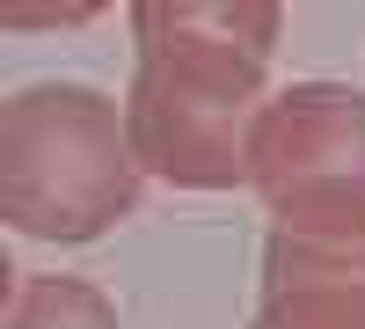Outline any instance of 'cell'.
<instances>
[{
    "instance_id": "6da1fadb",
    "label": "cell",
    "mask_w": 365,
    "mask_h": 329,
    "mask_svg": "<svg viewBox=\"0 0 365 329\" xmlns=\"http://www.w3.org/2000/svg\"><path fill=\"white\" fill-rule=\"evenodd\" d=\"M278 0H139L132 51L139 74L125 88V132L146 176L175 191H234L249 183V132L263 96V66L278 51Z\"/></svg>"
},
{
    "instance_id": "7a4b0ae2",
    "label": "cell",
    "mask_w": 365,
    "mask_h": 329,
    "mask_svg": "<svg viewBox=\"0 0 365 329\" xmlns=\"http://www.w3.org/2000/svg\"><path fill=\"white\" fill-rule=\"evenodd\" d=\"M125 103L88 81H29L0 96V220L29 242H103L139 205Z\"/></svg>"
},
{
    "instance_id": "3957f363",
    "label": "cell",
    "mask_w": 365,
    "mask_h": 329,
    "mask_svg": "<svg viewBox=\"0 0 365 329\" xmlns=\"http://www.w3.org/2000/svg\"><path fill=\"white\" fill-rule=\"evenodd\" d=\"M249 191L270 227L292 234H365V88L292 81L256 110Z\"/></svg>"
},
{
    "instance_id": "277c9868",
    "label": "cell",
    "mask_w": 365,
    "mask_h": 329,
    "mask_svg": "<svg viewBox=\"0 0 365 329\" xmlns=\"http://www.w3.org/2000/svg\"><path fill=\"white\" fill-rule=\"evenodd\" d=\"M249 329H365V234L270 227Z\"/></svg>"
},
{
    "instance_id": "5b68a950",
    "label": "cell",
    "mask_w": 365,
    "mask_h": 329,
    "mask_svg": "<svg viewBox=\"0 0 365 329\" xmlns=\"http://www.w3.org/2000/svg\"><path fill=\"white\" fill-rule=\"evenodd\" d=\"M0 329H125V322H117L103 285H88L73 271H37V278H15Z\"/></svg>"
},
{
    "instance_id": "8992f818",
    "label": "cell",
    "mask_w": 365,
    "mask_h": 329,
    "mask_svg": "<svg viewBox=\"0 0 365 329\" xmlns=\"http://www.w3.org/2000/svg\"><path fill=\"white\" fill-rule=\"evenodd\" d=\"M96 15V0H0V29H81Z\"/></svg>"
}]
</instances>
